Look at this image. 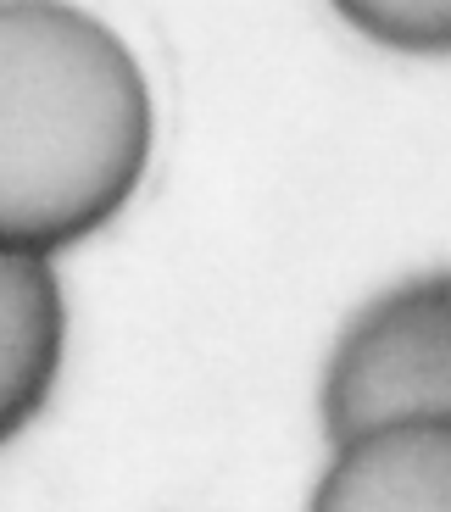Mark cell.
I'll use <instances>...</instances> for the list:
<instances>
[{
  "label": "cell",
  "instance_id": "5b68a950",
  "mask_svg": "<svg viewBox=\"0 0 451 512\" xmlns=\"http://www.w3.org/2000/svg\"><path fill=\"white\" fill-rule=\"evenodd\" d=\"M340 12L357 28L390 39V45H407V51H446L451 45V6H357V0H346Z\"/></svg>",
  "mask_w": 451,
  "mask_h": 512
},
{
  "label": "cell",
  "instance_id": "6da1fadb",
  "mask_svg": "<svg viewBox=\"0 0 451 512\" xmlns=\"http://www.w3.org/2000/svg\"><path fill=\"white\" fill-rule=\"evenodd\" d=\"M151 162V90L101 17L0 6V245L56 256L123 212Z\"/></svg>",
  "mask_w": 451,
  "mask_h": 512
},
{
  "label": "cell",
  "instance_id": "3957f363",
  "mask_svg": "<svg viewBox=\"0 0 451 512\" xmlns=\"http://www.w3.org/2000/svg\"><path fill=\"white\" fill-rule=\"evenodd\" d=\"M307 512H451V418H390L335 446Z\"/></svg>",
  "mask_w": 451,
  "mask_h": 512
},
{
  "label": "cell",
  "instance_id": "277c9868",
  "mask_svg": "<svg viewBox=\"0 0 451 512\" xmlns=\"http://www.w3.org/2000/svg\"><path fill=\"white\" fill-rule=\"evenodd\" d=\"M0 284H6V379H0V440H12L56 384V362H62V295L45 268V256L6 251L0 262Z\"/></svg>",
  "mask_w": 451,
  "mask_h": 512
},
{
  "label": "cell",
  "instance_id": "7a4b0ae2",
  "mask_svg": "<svg viewBox=\"0 0 451 512\" xmlns=\"http://www.w3.org/2000/svg\"><path fill=\"white\" fill-rule=\"evenodd\" d=\"M390 418H451V273L379 290L323 368V429L335 446Z\"/></svg>",
  "mask_w": 451,
  "mask_h": 512
}]
</instances>
